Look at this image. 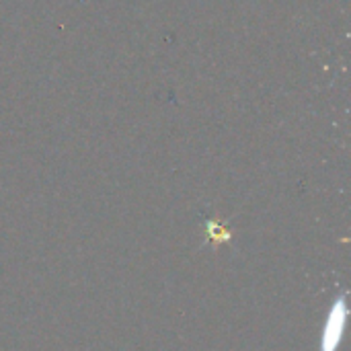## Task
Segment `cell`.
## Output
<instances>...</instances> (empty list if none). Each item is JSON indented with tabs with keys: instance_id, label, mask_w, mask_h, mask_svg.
Segmentation results:
<instances>
[{
	"instance_id": "1",
	"label": "cell",
	"mask_w": 351,
	"mask_h": 351,
	"mask_svg": "<svg viewBox=\"0 0 351 351\" xmlns=\"http://www.w3.org/2000/svg\"><path fill=\"white\" fill-rule=\"evenodd\" d=\"M343 325H346V302H343V298H339L333 304L331 315L327 319V327H325V335H323V351L337 350L341 333H343Z\"/></svg>"
}]
</instances>
